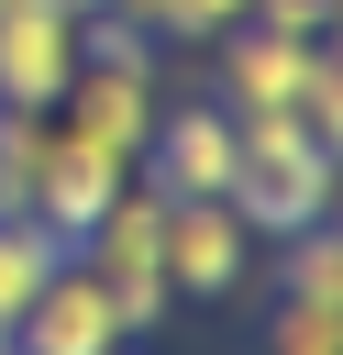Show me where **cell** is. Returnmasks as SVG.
Instances as JSON below:
<instances>
[{"instance_id": "6da1fadb", "label": "cell", "mask_w": 343, "mask_h": 355, "mask_svg": "<svg viewBox=\"0 0 343 355\" xmlns=\"http://www.w3.org/2000/svg\"><path fill=\"white\" fill-rule=\"evenodd\" d=\"M221 200L243 211V233H254V244H288V233L332 222V200H343V155H332V144H321L299 111H254Z\"/></svg>"}, {"instance_id": "7a4b0ae2", "label": "cell", "mask_w": 343, "mask_h": 355, "mask_svg": "<svg viewBox=\"0 0 343 355\" xmlns=\"http://www.w3.org/2000/svg\"><path fill=\"white\" fill-rule=\"evenodd\" d=\"M155 222H166V189H144V178H122L100 211H89V233L66 244L100 288H111V311H122V333L144 344L177 300H166V244H155Z\"/></svg>"}, {"instance_id": "3957f363", "label": "cell", "mask_w": 343, "mask_h": 355, "mask_svg": "<svg viewBox=\"0 0 343 355\" xmlns=\"http://www.w3.org/2000/svg\"><path fill=\"white\" fill-rule=\"evenodd\" d=\"M155 244H166V300H243V277H254V233H243V211L232 200H166V222H155Z\"/></svg>"}, {"instance_id": "277c9868", "label": "cell", "mask_w": 343, "mask_h": 355, "mask_svg": "<svg viewBox=\"0 0 343 355\" xmlns=\"http://www.w3.org/2000/svg\"><path fill=\"white\" fill-rule=\"evenodd\" d=\"M232 155H243V122H232L221 100H166L133 178L166 189V200H221V189H232Z\"/></svg>"}, {"instance_id": "5b68a950", "label": "cell", "mask_w": 343, "mask_h": 355, "mask_svg": "<svg viewBox=\"0 0 343 355\" xmlns=\"http://www.w3.org/2000/svg\"><path fill=\"white\" fill-rule=\"evenodd\" d=\"M133 333H122V311H111V288L77 266V255H55L44 266V288L11 311V355H122Z\"/></svg>"}, {"instance_id": "8992f818", "label": "cell", "mask_w": 343, "mask_h": 355, "mask_svg": "<svg viewBox=\"0 0 343 355\" xmlns=\"http://www.w3.org/2000/svg\"><path fill=\"white\" fill-rule=\"evenodd\" d=\"M77 22H89L77 0H22V11H0V111H55V100H66V78H77V55H89Z\"/></svg>"}, {"instance_id": "52a82bcc", "label": "cell", "mask_w": 343, "mask_h": 355, "mask_svg": "<svg viewBox=\"0 0 343 355\" xmlns=\"http://www.w3.org/2000/svg\"><path fill=\"white\" fill-rule=\"evenodd\" d=\"M210 67H221V111L232 122H254V111H299V67H310V44H288V33H266V22H232V33H210Z\"/></svg>"}, {"instance_id": "ba28073f", "label": "cell", "mask_w": 343, "mask_h": 355, "mask_svg": "<svg viewBox=\"0 0 343 355\" xmlns=\"http://www.w3.org/2000/svg\"><path fill=\"white\" fill-rule=\"evenodd\" d=\"M66 255V233H44L33 211H0V344H11V311L44 288V266Z\"/></svg>"}, {"instance_id": "9c48e42d", "label": "cell", "mask_w": 343, "mask_h": 355, "mask_svg": "<svg viewBox=\"0 0 343 355\" xmlns=\"http://www.w3.org/2000/svg\"><path fill=\"white\" fill-rule=\"evenodd\" d=\"M299 122L343 155V22H332V33H310V67H299Z\"/></svg>"}, {"instance_id": "30bf717a", "label": "cell", "mask_w": 343, "mask_h": 355, "mask_svg": "<svg viewBox=\"0 0 343 355\" xmlns=\"http://www.w3.org/2000/svg\"><path fill=\"white\" fill-rule=\"evenodd\" d=\"M277 255H288V266H277V277H288V300H332V311H343V233H332V222L288 233Z\"/></svg>"}, {"instance_id": "8fae6325", "label": "cell", "mask_w": 343, "mask_h": 355, "mask_svg": "<svg viewBox=\"0 0 343 355\" xmlns=\"http://www.w3.org/2000/svg\"><path fill=\"white\" fill-rule=\"evenodd\" d=\"M266 355H343V311L332 300H277L266 311Z\"/></svg>"}, {"instance_id": "7c38bea8", "label": "cell", "mask_w": 343, "mask_h": 355, "mask_svg": "<svg viewBox=\"0 0 343 355\" xmlns=\"http://www.w3.org/2000/svg\"><path fill=\"white\" fill-rule=\"evenodd\" d=\"M0 11H22V0H0ZM77 11H89V0H77Z\"/></svg>"}, {"instance_id": "4fadbf2b", "label": "cell", "mask_w": 343, "mask_h": 355, "mask_svg": "<svg viewBox=\"0 0 343 355\" xmlns=\"http://www.w3.org/2000/svg\"><path fill=\"white\" fill-rule=\"evenodd\" d=\"M332 233H343V200H332Z\"/></svg>"}, {"instance_id": "5bb4252c", "label": "cell", "mask_w": 343, "mask_h": 355, "mask_svg": "<svg viewBox=\"0 0 343 355\" xmlns=\"http://www.w3.org/2000/svg\"><path fill=\"white\" fill-rule=\"evenodd\" d=\"M332 22H343V0H332Z\"/></svg>"}, {"instance_id": "9a60e30c", "label": "cell", "mask_w": 343, "mask_h": 355, "mask_svg": "<svg viewBox=\"0 0 343 355\" xmlns=\"http://www.w3.org/2000/svg\"><path fill=\"white\" fill-rule=\"evenodd\" d=\"M0 355H11V344H0Z\"/></svg>"}]
</instances>
